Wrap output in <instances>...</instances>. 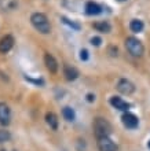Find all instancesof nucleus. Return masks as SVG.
<instances>
[{
    "label": "nucleus",
    "mask_w": 150,
    "mask_h": 151,
    "mask_svg": "<svg viewBox=\"0 0 150 151\" xmlns=\"http://www.w3.org/2000/svg\"><path fill=\"white\" fill-rule=\"evenodd\" d=\"M125 47L132 56H142L143 55V44L135 37H128L125 40Z\"/></svg>",
    "instance_id": "obj_3"
},
{
    "label": "nucleus",
    "mask_w": 150,
    "mask_h": 151,
    "mask_svg": "<svg viewBox=\"0 0 150 151\" xmlns=\"http://www.w3.org/2000/svg\"><path fill=\"white\" fill-rule=\"evenodd\" d=\"M117 89H119V92L122 93V95H131L135 91V85L131 83L130 80L121 78L119 81V84H117Z\"/></svg>",
    "instance_id": "obj_4"
},
{
    "label": "nucleus",
    "mask_w": 150,
    "mask_h": 151,
    "mask_svg": "<svg viewBox=\"0 0 150 151\" xmlns=\"http://www.w3.org/2000/svg\"><path fill=\"white\" fill-rule=\"evenodd\" d=\"M63 74H65L66 80H69V81H73V80H76L79 77V72H77L75 68L69 66V65H65V66H63Z\"/></svg>",
    "instance_id": "obj_11"
},
{
    "label": "nucleus",
    "mask_w": 150,
    "mask_h": 151,
    "mask_svg": "<svg viewBox=\"0 0 150 151\" xmlns=\"http://www.w3.org/2000/svg\"><path fill=\"white\" fill-rule=\"evenodd\" d=\"M98 148L99 151H117V146L109 137L98 139Z\"/></svg>",
    "instance_id": "obj_5"
},
{
    "label": "nucleus",
    "mask_w": 150,
    "mask_h": 151,
    "mask_svg": "<svg viewBox=\"0 0 150 151\" xmlns=\"http://www.w3.org/2000/svg\"><path fill=\"white\" fill-rule=\"evenodd\" d=\"M122 124H124V127L130 128V129H135V128L138 127L139 124V119L136 115L131 114V113H125V114L122 115Z\"/></svg>",
    "instance_id": "obj_6"
},
{
    "label": "nucleus",
    "mask_w": 150,
    "mask_h": 151,
    "mask_svg": "<svg viewBox=\"0 0 150 151\" xmlns=\"http://www.w3.org/2000/svg\"><path fill=\"white\" fill-rule=\"evenodd\" d=\"M62 114H63V117H65V119H66V121H75L76 114H75V111H73V109L69 107V106L63 107Z\"/></svg>",
    "instance_id": "obj_16"
},
{
    "label": "nucleus",
    "mask_w": 150,
    "mask_h": 151,
    "mask_svg": "<svg viewBox=\"0 0 150 151\" xmlns=\"http://www.w3.org/2000/svg\"><path fill=\"white\" fill-rule=\"evenodd\" d=\"M10 117H11V113H10V107H8L6 103H0V124L1 125H8L10 124Z\"/></svg>",
    "instance_id": "obj_7"
},
{
    "label": "nucleus",
    "mask_w": 150,
    "mask_h": 151,
    "mask_svg": "<svg viewBox=\"0 0 150 151\" xmlns=\"http://www.w3.org/2000/svg\"><path fill=\"white\" fill-rule=\"evenodd\" d=\"M94 28L101 33H109L110 32V29H112V26L107 24V22L102 21V22H96V24H94Z\"/></svg>",
    "instance_id": "obj_15"
},
{
    "label": "nucleus",
    "mask_w": 150,
    "mask_h": 151,
    "mask_svg": "<svg viewBox=\"0 0 150 151\" xmlns=\"http://www.w3.org/2000/svg\"><path fill=\"white\" fill-rule=\"evenodd\" d=\"M80 59L81 60H87L88 59V51L87 50H81V51H80Z\"/></svg>",
    "instance_id": "obj_20"
},
{
    "label": "nucleus",
    "mask_w": 150,
    "mask_h": 151,
    "mask_svg": "<svg viewBox=\"0 0 150 151\" xmlns=\"http://www.w3.org/2000/svg\"><path fill=\"white\" fill-rule=\"evenodd\" d=\"M112 128L110 124L107 122L105 118L98 117L94 119V133L96 136V139H102V137H107L110 133Z\"/></svg>",
    "instance_id": "obj_2"
},
{
    "label": "nucleus",
    "mask_w": 150,
    "mask_h": 151,
    "mask_svg": "<svg viewBox=\"0 0 150 151\" xmlns=\"http://www.w3.org/2000/svg\"><path fill=\"white\" fill-rule=\"evenodd\" d=\"M110 104L114 109H117V110H121V111H127V110L130 109V103L124 102V100H122L121 98H119V96L110 98Z\"/></svg>",
    "instance_id": "obj_8"
},
{
    "label": "nucleus",
    "mask_w": 150,
    "mask_h": 151,
    "mask_svg": "<svg viewBox=\"0 0 150 151\" xmlns=\"http://www.w3.org/2000/svg\"><path fill=\"white\" fill-rule=\"evenodd\" d=\"M44 62H46V68H47V70L50 73H57V70H58V63H57L55 58L52 55H50V54H46V56H44Z\"/></svg>",
    "instance_id": "obj_10"
},
{
    "label": "nucleus",
    "mask_w": 150,
    "mask_h": 151,
    "mask_svg": "<svg viewBox=\"0 0 150 151\" xmlns=\"http://www.w3.org/2000/svg\"><path fill=\"white\" fill-rule=\"evenodd\" d=\"M10 133L8 131H3V129H0V143H4V142H8L10 140Z\"/></svg>",
    "instance_id": "obj_17"
},
{
    "label": "nucleus",
    "mask_w": 150,
    "mask_h": 151,
    "mask_svg": "<svg viewBox=\"0 0 150 151\" xmlns=\"http://www.w3.org/2000/svg\"><path fill=\"white\" fill-rule=\"evenodd\" d=\"M101 11H102L101 7L96 3H94V1H88L86 4V12L88 15H98V14H101Z\"/></svg>",
    "instance_id": "obj_12"
},
{
    "label": "nucleus",
    "mask_w": 150,
    "mask_h": 151,
    "mask_svg": "<svg viewBox=\"0 0 150 151\" xmlns=\"http://www.w3.org/2000/svg\"><path fill=\"white\" fill-rule=\"evenodd\" d=\"M0 151H6V150H0Z\"/></svg>",
    "instance_id": "obj_24"
},
{
    "label": "nucleus",
    "mask_w": 150,
    "mask_h": 151,
    "mask_svg": "<svg viewBox=\"0 0 150 151\" xmlns=\"http://www.w3.org/2000/svg\"><path fill=\"white\" fill-rule=\"evenodd\" d=\"M147 146H149V148H150V140H149V143H147Z\"/></svg>",
    "instance_id": "obj_22"
},
{
    "label": "nucleus",
    "mask_w": 150,
    "mask_h": 151,
    "mask_svg": "<svg viewBox=\"0 0 150 151\" xmlns=\"http://www.w3.org/2000/svg\"><path fill=\"white\" fill-rule=\"evenodd\" d=\"M130 29L134 33H139L143 30V22L141 19H132L130 22Z\"/></svg>",
    "instance_id": "obj_14"
},
{
    "label": "nucleus",
    "mask_w": 150,
    "mask_h": 151,
    "mask_svg": "<svg viewBox=\"0 0 150 151\" xmlns=\"http://www.w3.org/2000/svg\"><path fill=\"white\" fill-rule=\"evenodd\" d=\"M14 45V39L12 36H4L3 39L0 40V52L1 54H6L12 48Z\"/></svg>",
    "instance_id": "obj_9"
},
{
    "label": "nucleus",
    "mask_w": 150,
    "mask_h": 151,
    "mask_svg": "<svg viewBox=\"0 0 150 151\" xmlns=\"http://www.w3.org/2000/svg\"><path fill=\"white\" fill-rule=\"evenodd\" d=\"M119 1H127V0H119Z\"/></svg>",
    "instance_id": "obj_23"
},
{
    "label": "nucleus",
    "mask_w": 150,
    "mask_h": 151,
    "mask_svg": "<svg viewBox=\"0 0 150 151\" xmlns=\"http://www.w3.org/2000/svg\"><path fill=\"white\" fill-rule=\"evenodd\" d=\"M46 121H47V124L50 125L51 129L57 131V128H58V119H57V115L54 113H47L46 114Z\"/></svg>",
    "instance_id": "obj_13"
},
{
    "label": "nucleus",
    "mask_w": 150,
    "mask_h": 151,
    "mask_svg": "<svg viewBox=\"0 0 150 151\" xmlns=\"http://www.w3.org/2000/svg\"><path fill=\"white\" fill-rule=\"evenodd\" d=\"M87 99H88V102H92V100L95 99V96H94V95H91V93H90V95L87 96Z\"/></svg>",
    "instance_id": "obj_21"
},
{
    "label": "nucleus",
    "mask_w": 150,
    "mask_h": 151,
    "mask_svg": "<svg viewBox=\"0 0 150 151\" xmlns=\"http://www.w3.org/2000/svg\"><path fill=\"white\" fill-rule=\"evenodd\" d=\"M30 22L32 25L35 26L36 30H39L40 33L43 35H47L51 30V25L48 22V18L44 15L43 12H35L33 15L30 17Z\"/></svg>",
    "instance_id": "obj_1"
},
{
    "label": "nucleus",
    "mask_w": 150,
    "mask_h": 151,
    "mask_svg": "<svg viewBox=\"0 0 150 151\" xmlns=\"http://www.w3.org/2000/svg\"><path fill=\"white\" fill-rule=\"evenodd\" d=\"M62 19H63V22H65V24H66V25H69V26H72V28L77 29V30H79V29H80V26H79V25H77V24H73V22H70V21H69V19H66V18H62Z\"/></svg>",
    "instance_id": "obj_19"
},
{
    "label": "nucleus",
    "mask_w": 150,
    "mask_h": 151,
    "mask_svg": "<svg viewBox=\"0 0 150 151\" xmlns=\"http://www.w3.org/2000/svg\"><path fill=\"white\" fill-rule=\"evenodd\" d=\"M101 43H102L101 37H92V39H91V44H92V45H95V47H99V45H101Z\"/></svg>",
    "instance_id": "obj_18"
}]
</instances>
